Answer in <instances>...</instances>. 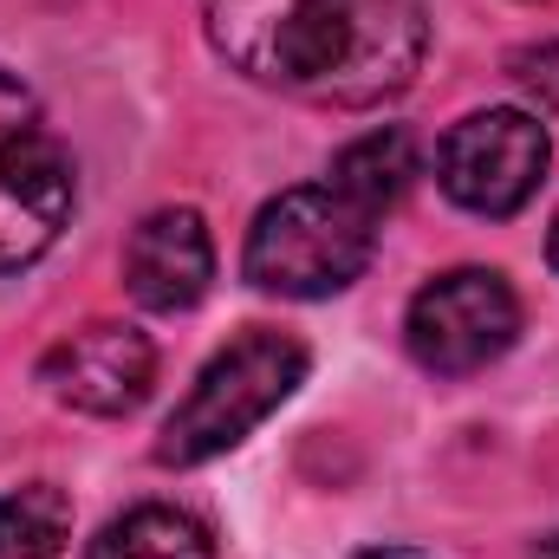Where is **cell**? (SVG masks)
Listing matches in <instances>:
<instances>
[{
	"label": "cell",
	"instance_id": "1",
	"mask_svg": "<svg viewBox=\"0 0 559 559\" xmlns=\"http://www.w3.org/2000/svg\"><path fill=\"white\" fill-rule=\"evenodd\" d=\"M209 39L254 85L365 111L423 72L429 0H209Z\"/></svg>",
	"mask_w": 559,
	"mask_h": 559
},
{
	"label": "cell",
	"instance_id": "2",
	"mask_svg": "<svg viewBox=\"0 0 559 559\" xmlns=\"http://www.w3.org/2000/svg\"><path fill=\"white\" fill-rule=\"evenodd\" d=\"M371 248H378V215L338 195L332 182H306V189H280L254 215L241 267L261 293L325 299L371 267Z\"/></svg>",
	"mask_w": 559,
	"mask_h": 559
},
{
	"label": "cell",
	"instance_id": "3",
	"mask_svg": "<svg viewBox=\"0 0 559 559\" xmlns=\"http://www.w3.org/2000/svg\"><path fill=\"white\" fill-rule=\"evenodd\" d=\"M306 384V345L286 338V332H241L235 345H222L202 378L189 384V397L176 404V417L163 423L156 436V462L169 468H195V462H215L222 449H235L248 429L274 417L280 404Z\"/></svg>",
	"mask_w": 559,
	"mask_h": 559
},
{
	"label": "cell",
	"instance_id": "4",
	"mask_svg": "<svg viewBox=\"0 0 559 559\" xmlns=\"http://www.w3.org/2000/svg\"><path fill=\"white\" fill-rule=\"evenodd\" d=\"M72 222V156L39 98L0 72V274L33 267Z\"/></svg>",
	"mask_w": 559,
	"mask_h": 559
},
{
	"label": "cell",
	"instance_id": "5",
	"mask_svg": "<svg viewBox=\"0 0 559 559\" xmlns=\"http://www.w3.org/2000/svg\"><path fill=\"white\" fill-rule=\"evenodd\" d=\"M404 338H411V358L436 378L488 371L521 338V299L495 267L436 274L404 312Z\"/></svg>",
	"mask_w": 559,
	"mask_h": 559
},
{
	"label": "cell",
	"instance_id": "6",
	"mask_svg": "<svg viewBox=\"0 0 559 559\" xmlns=\"http://www.w3.org/2000/svg\"><path fill=\"white\" fill-rule=\"evenodd\" d=\"M547 156H554V143H547V124L534 111L495 105V111H468L442 138L436 176H442L455 209L501 222V215L534 202V189L547 182Z\"/></svg>",
	"mask_w": 559,
	"mask_h": 559
},
{
	"label": "cell",
	"instance_id": "7",
	"mask_svg": "<svg viewBox=\"0 0 559 559\" xmlns=\"http://www.w3.org/2000/svg\"><path fill=\"white\" fill-rule=\"evenodd\" d=\"M39 384L66 404V411H85V417H131L150 384H156V345L143 338L138 325H118V319H98V325H79L72 338H59L46 358H39Z\"/></svg>",
	"mask_w": 559,
	"mask_h": 559
},
{
	"label": "cell",
	"instance_id": "8",
	"mask_svg": "<svg viewBox=\"0 0 559 559\" xmlns=\"http://www.w3.org/2000/svg\"><path fill=\"white\" fill-rule=\"evenodd\" d=\"M215 280V241L195 209H156L143 215L124 248V286L150 312H189Z\"/></svg>",
	"mask_w": 559,
	"mask_h": 559
},
{
	"label": "cell",
	"instance_id": "9",
	"mask_svg": "<svg viewBox=\"0 0 559 559\" xmlns=\"http://www.w3.org/2000/svg\"><path fill=\"white\" fill-rule=\"evenodd\" d=\"M411 176H417V143H411V131H397V124L365 131L358 143H345L338 163H332V189L352 195V202L371 209V215L397 209L404 189H411Z\"/></svg>",
	"mask_w": 559,
	"mask_h": 559
},
{
	"label": "cell",
	"instance_id": "10",
	"mask_svg": "<svg viewBox=\"0 0 559 559\" xmlns=\"http://www.w3.org/2000/svg\"><path fill=\"white\" fill-rule=\"evenodd\" d=\"M92 559H215V534L189 514V508H131L118 514L98 540H92Z\"/></svg>",
	"mask_w": 559,
	"mask_h": 559
},
{
	"label": "cell",
	"instance_id": "11",
	"mask_svg": "<svg viewBox=\"0 0 559 559\" xmlns=\"http://www.w3.org/2000/svg\"><path fill=\"white\" fill-rule=\"evenodd\" d=\"M72 534V501L52 481H26L0 495V559H59Z\"/></svg>",
	"mask_w": 559,
	"mask_h": 559
},
{
	"label": "cell",
	"instance_id": "12",
	"mask_svg": "<svg viewBox=\"0 0 559 559\" xmlns=\"http://www.w3.org/2000/svg\"><path fill=\"white\" fill-rule=\"evenodd\" d=\"M508 72H514L540 105H554V111H559V39H540V46L514 52V59H508Z\"/></svg>",
	"mask_w": 559,
	"mask_h": 559
},
{
	"label": "cell",
	"instance_id": "13",
	"mask_svg": "<svg viewBox=\"0 0 559 559\" xmlns=\"http://www.w3.org/2000/svg\"><path fill=\"white\" fill-rule=\"evenodd\" d=\"M358 559H423V554H404V547H371V554H358Z\"/></svg>",
	"mask_w": 559,
	"mask_h": 559
},
{
	"label": "cell",
	"instance_id": "14",
	"mask_svg": "<svg viewBox=\"0 0 559 559\" xmlns=\"http://www.w3.org/2000/svg\"><path fill=\"white\" fill-rule=\"evenodd\" d=\"M534 559H559V534H547V540L534 547Z\"/></svg>",
	"mask_w": 559,
	"mask_h": 559
},
{
	"label": "cell",
	"instance_id": "15",
	"mask_svg": "<svg viewBox=\"0 0 559 559\" xmlns=\"http://www.w3.org/2000/svg\"><path fill=\"white\" fill-rule=\"evenodd\" d=\"M547 261H554V274H559V215H554V235H547Z\"/></svg>",
	"mask_w": 559,
	"mask_h": 559
}]
</instances>
